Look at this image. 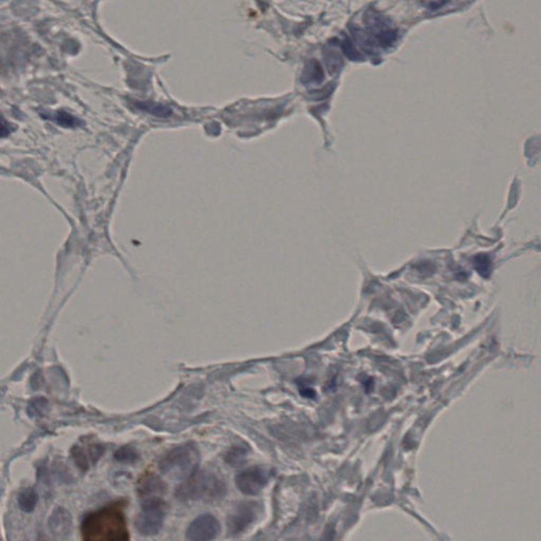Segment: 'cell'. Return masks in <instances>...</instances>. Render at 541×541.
<instances>
[{"mask_svg": "<svg viewBox=\"0 0 541 541\" xmlns=\"http://www.w3.org/2000/svg\"><path fill=\"white\" fill-rule=\"evenodd\" d=\"M85 541H126L129 540L126 518L121 503H112L88 514L81 522Z\"/></svg>", "mask_w": 541, "mask_h": 541, "instance_id": "1", "label": "cell"}, {"mask_svg": "<svg viewBox=\"0 0 541 541\" xmlns=\"http://www.w3.org/2000/svg\"><path fill=\"white\" fill-rule=\"evenodd\" d=\"M226 483L208 470L195 472L178 487L176 496L181 501H215L226 495Z\"/></svg>", "mask_w": 541, "mask_h": 541, "instance_id": "2", "label": "cell"}, {"mask_svg": "<svg viewBox=\"0 0 541 541\" xmlns=\"http://www.w3.org/2000/svg\"><path fill=\"white\" fill-rule=\"evenodd\" d=\"M200 461L199 450L193 443L173 448L160 461L162 474L171 479L186 480L197 470Z\"/></svg>", "mask_w": 541, "mask_h": 541, "instance_id": "3", "label": "cell"}, {"mask_svg": "<svg viewBox=\"0 0 541 541\" xmlns=\"http://www.w3.org/2000/svg\"><path fill=\"white\" fill-rule=\"evenodd\" d=\"M165 519V503L161 499L145 500L140 513L136 515V531L144 536L157 535L161 531Z\"/></svg>", "mask_w": 541, "mask_h": 541, "instance_id": "4", "label": "cell"}, {"mask_svg": "<svg viewBox=\"0 0 541 541\" xmlns=\"http://www.w3.org/2000/svg\"><path fill=\"white\" fill-rule=\"evenodd\" d=\"M269 470L261 466L246 468L236 477L238 490L248 496H255L267 487L270 480Z\"/></svg>", "mask_w": 541, "mask_h": 541, "instance_id": "5", "label": "cell"}, {"mask_svg": "<svg viewBox=\"0 0 541 541\" xmlns=\"http://www.w3.org/2000/svg\"><path fill=\"white\" fill-rule=\"evenodd\" d=\"M221 531L220 522L216 517L211 514H203L197 517L186 530V540L193 541L213 540Z\"/></svg>", "mask_w": 541, "mask_h": 541, "instance_id": "6", "label": "cell"}, {"mask_svg": "<svg viewBox=\"0 0 541 541\" xmlns=\"http://www.w3.org/2000/svg\"><path fill=\"white\" fill-rule=\"evenodd\" d=\"M259 515V505L256 502H243L228 516V529L232 535H238L255 522Z\"/></svg>", "mask_w": 541, "mask_h": 541, "instance_id": "7", "label": "cell"}, {"mask_svg": "<svg viewBox=\"0 0 541 541\" xmlns=\"http://www.w3.org/2000/svg\"><path fill=\"white\" fill-rule=\"evenodd\" d=\"M166 485L164 481L153 472H146L143 475L138 482V494L144 500L159 498L160 495L164 494Z\"/></svg>", "mask_w": 541, "mask_h": 541, "instance_id": "8", "label": "cell"}, {"mask_svg": "<svg viewBox=\"0 0 541 541\" xmlns=\"http://www.w3.org/2000/svg\"><path fill=\"white\" fill-rule=\"evenodd\" d=\"M324 80V71L322 66L316 61H310L303 70L301 76V81L305 85H312V84H320Z\"/></svg>", "mask_w": 541, "mask_h": 541, "instance_id": "9", "label": "cell"}, {"mask_svg": "<svg viewBox=\"0 0 541 541\" xmlns=\"http://www.w3.org/2000/svg\"><path fill=\"white\" fill-rule=\"evenodd\" d=\"M136 106L142 111L158 116V118H168L173 113L169 107L153 102H136Z\"/></svg>", "mask_w": 541, "mask_h": 541, "instance_id": "10", "label": "cell"}, {"mask_svg": "<svg viewBox=\"0 0 541 541\" xmlns=\"http://www.w3.org/2000/svg\"><path fill=\"white\" fill-rule=\"evenodd\" d=\"M45 118L54 121L56 124L61 125V126L76 127L80 125V121L78 120V118L68 113V112L63 111V110L56 111L55 113L51 114V116H45Z\"/></svg>", "mask_w": 541, "mask_h": 541, "instance_id": "11", "label": "cell"}, {"mask_svg": "<svg viewBox=\"0 0 541 541\" xmlns=\"http://www.w3.org/2000/svg\"><path fill=\"white\" fill-rule=\"evenodd\" d=\"M248 450L243 446H235L226 454V461L232 466H239L243 464L246 458Z\"/></svg>", "mask_w": 541, "mask_h": 541, "instance_id": "12", "label": "cell"}, {"mask_svg": "<svg viewBox=\"0 0 541 541\" xmlns=\"http://www.w3.org/2000/svg\"><path fill=\"white\" fill-rule=\"evenodd\" d=\"M116 458V460L124 462V463H135L140 456L133 448H122L118 450Z\"/></svg>", "mask_w": 541, "mask_h": 541, "instance_id": "13", "label": "cell"}, {"mask_svg": "<svg viewBox=\"0 0 541 541\" xmlns=\"http://www.w3.org/2000/svg\"><path fill=\"white\" fill-rule=\"evenodd\" d=\"M325 63H327L328 68H329L330 72H335L340 69L342 66V61L340 57L338 54H333V52L328 51L325 54Z\"/></svg>", "mask_w": 541, "mask_h": 541, "instance_id": "14", "label": "cell"}, {"mask_svg": "<svg viewBox=\"0 0 541 541\" xmlns=\"http://www.w3.org/2000/svg\"><path fill=\"white\" fill-rule=\"evenodd\" d=\"M475 263H476V268L479 270V272L487 276L488 270H490V261H488L487 257L480 255V256L476 257Z\"/></svg>", "mask_w": 541, "mask_h": 541, "instance_id": "15", "label": "cell"}, {"mask_svg": "<svg viewBox=\"0 0 541 541\" xmlns=\"http://www.w3.org/2000/svg\"><path fill=\"white\" fill-rule=\"evenodd\" d=\"M343 50H344L345 54H346L349 59H351L352 61H355V59H360V54H358V51H356L353 44H352L351 41H345L344 45H343Z\"/></svg>", "mask_w": 541, "mask_h": 541, "instance_id": "16", "label": "cell"}, {"mask_svg": "<svg viewBox=\"0 0 541 541\" xmlns=\"http://www.w3.org/2000/svg\"><path fill=\"white\" fill-rule=\"evenodd\" d=\"M11 131H12V128H11L8 121L4 116H0V138H6L10 135Z\"/></svg>", "mask_w": 541, "mask_h": 541, "instance_id": "17", "label": "cell"}, {"mask_svg": "<svg viewBox=\"0 0 541 541\" xmlns=\"http://www.w3.org/2000/svg\"><path fill=\"white\" fill-rule=\"evenodd\" d=\"M448 1H450V0H425V6H428L430 10L435 11L445 6Z\"/></svg>", "mask_w": 541, "mask_h": 541, "instance_id": "18", "label": "cell"}, {"mask_svg": "<svg viewBox=\"0 0 541 541\" xmlns=\"http://www.w3.org/2000/svg\"><path fill=\"white\" fill-rule=\"evenodd\" d=\"M300 393L303 397L310 398V399L315 397V393H314L313 389L308 388V387H303V388L300 389Z\"/></svg>", "mask_w": 541, "mask_h": 541, "instance_id": "19", "label": "cell"}]
</instances>
